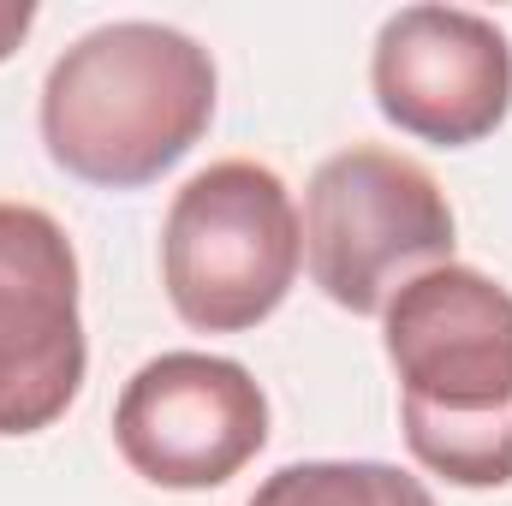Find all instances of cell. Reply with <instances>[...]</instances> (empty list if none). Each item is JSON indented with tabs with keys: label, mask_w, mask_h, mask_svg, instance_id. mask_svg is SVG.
<instances>
[{
	"label": "cell",
	"mask_w": 512,
	"mask_h": 506,
	"mask_svg": "<svg viewBox=\"0 0 512 506\" xmlns=\"http://www.w3.org/2000/svg\"><path fill=\"white\" fill-rule=\"evenodd\" d=\"M399 376L405 447L459 489L512 483V292L441 262L405 280L382 310Z\"/></svg>",
	"instance_id": "obj_1"
},
{
	"label": "cell",
	"mask_w": 512,
	"mask_h": 506,
	"mask_svg": "<svg viewBox=\"0 0 512 506\" xmlns=\"http://www.w3.org/2000/svg\"><path fill=\"white\" fill-rule=\"evenodd\" d=\"M215 120V60L167 24H102L42 84V143L84 185L137 191L179 167Z\"/></svg>",
	"instance_id": "obj_2"
},
{
	"label": "cell",
	"mask_w": 512,
	"mask_h": 506,
	"mask_svg": "<svg viewBox=\"0 0 512 506\" xmlns=\"http://www.w3.org/2000/svg\"><path fill=\"white\" fill-rule=\"evenodd\" d=\"M304 256V227L286 185L256 161H221L197 173L161 233V280L185 328L245 334L268 322Z\"/></svg>",
	"instance_id": "obj_3"
},
{
	"label": "cell",
	"mask_w": 512,
	"mask_h": 506,
	"mask_svg": "<svg viewBox=\"0 0 512 506\" xmlns=\"http://www.w3.org/2000/svg\"><path fill=\"white\" fill-rule=\"evenodd\" d=\"M453 262V209L441 185L393 149H340L304 191V268L328 304L382 316L387 298Z\"/></svg>",
	"instance_id": "obj_4"
},
{
	"label": "cell",
	"mask_w": 512,
	"mask_h": 506,
	"mask_svg": "<svg viewBox=\"0 0 512 506\" xmlns=\"http://www.w3.org/2000/svg\"><path fill=\"white\" fill-rule=\"evenodd\" d=\"M268 441V399L245 364L209 352H167L120 393L114 447L155 489H221Z\"/></svg>",
	"instance_id": "obj_5"
},
{
	"label": "cell",
	"mask_w": 512,
	"mask_h": 506,
	"mask_svg": "<svg viewBox=\"0 0 512 506\" xmlns=\"http://www.w3.org/2000/svg\"><path fill=\"white\" fill-rule=\"evenodd\" d=\"M78 256L54 215L0 203V435L54 429L84 387Z\"/></svg>",
	"instance_id": "obj_6"
},
{
	"label": "cell",
	"mask_w": 512,
	"mask_h": 506,
	"mask_svg": "<svg viewBox=\"0 0 512 506\" xmlns=\"http://www.w3.org/2000/svg\"><path fill=\"white\" fill-rule=\"evenodd\" d=\"M370 90L387 126L465 149L495 137L512 108V42L465 6H405L376 36Z\"/></svg>",
	"instance_id": "obj_7"
},
{
	"label": "cell",
	"mask_w": 512,
	"mask_h": 506,
	"mask_svg": "<svg viewBox=\"0 0 512 506\" xmlns=\"http://www.w3.org/2000/svg\"><path fill=\"white\" fill-rule=\"evenodd\" d=\"M251 506H435V495L405 477L399 465L376 459H316V465H286L274 471Z\"/></svg>",
	"instance_id": "obj_8"
},
{
	"label": "cell",
	"mask_w": 512,
	"mask_h": 506,
	"mask_svg": "<svg viewBox=\"0 0 512 506\" xmlns=\"http://www.w3.org/2000/svg\"><path fill=\"white\" fill-rule=\"evenodd\" d=\"M30 24H36V6L30 0H0V60L30 36Z\"/></svg>",
	"instance_id": "obj_9"
}]
</instances>
